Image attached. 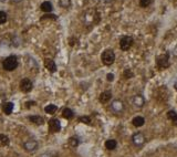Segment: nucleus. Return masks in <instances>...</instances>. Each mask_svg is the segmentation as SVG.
<instances>
[{
    "label": "nucleus",
    "mask_w": 177,
    "mask_h": 157,
    "mask_svg": "<svg viewBox=\"0 0 177 157\" xmlns=\"http://www.w3.org/2000/svg\"><path fill=\"white\" fill-rule=\"evenodd\" d=\"M153 3V0H140V6L142 8H146Z\"/></svg>",
    "instance_id": "nucleus-22"
},
{
    "label": "nucleus",
    "mask_w": 177,
    "mask_h": 157,
    "mask_svg": "<svg viewBox=\"0 0 177 157\" xmlns=\"http://www.w3.org/2000/svg\"><path fill=\"white\" fill-rule=\"evenodd\" d=\"M45 18H51V19H57V16L56 14H45L44 17L42 18V20L43 19H45Z\"/></svg>",
    "instance_id": "nucleus-28"
},
{
    "label": "nucleus",
    "mask_w": 177,
    "mask_h": 157,
    "mask_svg": "<svg viewBox=\"0 0 177 157\" xmlns=\"http://www.w3.org/2000/svg\"><path fill=\"white\" fill-rule=\"evenodd\" d=\"M14 103L12 102H7V103H5L3 105H2V111L5 112V114H11L12 113V111H14Z\"/></svg>",
    "instance_id": "nucleus-9"
},
{
    "label": "nucleus",
    "mask_w": 177,
    "mask_h": 157,
    "mask_svg": "<svg viewBox=\"0 0 177 157\" xmlns=\"http://www.w3.org/2000/svg\"><path fill=\"white\" fill-rule=\"evenodd\" d=\"M106 78H107V81H110V82H111V81H113L114 80V75L112 74V73H109V74L106 75Z\"/></svg>",
    "instance_id": "nucleus-29"
},
{
    "label": "nucleus",
    "mask_w": 177,
    "mask_h": 157,
    "mask_svg": "<svg viewBox=\"0 0 177 157\" xmlns=\"http://www.w3.org/2000/svg\"><path fill=\"white\" fill-rule=\"evenodd\" d=\"M44 111H45V113H48V114H54V113L58 111V107L56 106L54 104H49L48 106H45Z\"/></svg>",
    "instance_id": "nucleus-17"
},
{
    "label": "nucleus",
    "mask_w": 177,
    "mask_h": 157,
    "mask_svg": "<svg viewBox=\"0 0 177 157\" xmlns=\"http://www.w3.org/2000/svg\"><path fill=\"white\" fill-rule=\"evenodd\" d=\"M167 118L170 120L173 123H175L177 125V113L175 111H170V112L167 113Z\"/></svg>",
    "instance_id": "nucleus-19"
},
{
    "label": "nucleus",
    "mask_w": 177,
    "mask_h": 157,
    "mask_svg": "<svg viewBox=\"0 0 177 157\" xmlns=\"http://www.w3.org/2000/svg\"><path fill=\"white\" fill-rule=\"evenodd\" d=\"M132 141L136 146H142L143 144L145 143V136L143 135L142 133H136L132 137Z\"/></svg>",
    "instance_id": "nucleus-7"
},
{
    "label": "nucleus",
    "mask_w": 177,
    "mask_h": 157,
    "mask_svg": "<svg viewBox=\"0 0 177 157\" xmlns=\"http://www.w3.org/2000/svg\"><path fill=\"white\" fill-rule=\"evenodd\" d=\"M8 144H9V138H8V136L3 135V134H0V147L6 146Z\"/></svg>",
    "instance_id": "nucleus-20"
},
{
    "label": "nucleus",
    "mask_w": 177,
    "mask_h": 157,
    "mask_svg": "<svg viewBox=\"0 0 177 157\" xmlns=\"http://www.w3.org/2000/svg\"><path fill=\"white\" fill-rule=\"evenodd\" d=\"M59 5L62 8H69L71 6V0H59Z\"/></svg>",
    "instance_id": "nucleus-21"
},
{
    "label": "nucleus",
    "mask_w": 177,
    "mask_h": 157,
    "mask_svg": "<svg viewBox=\"0 0 177 157\" xmlns=\"http://www.w3.org/2000/svg\"><path fill=\"white\" fill-rule=\"evenodd\" d=\"M132 123H133V125H134L135 127H141V126H143L145 124V120L142 116H136V117L133 118Z\"/></svg>",
    "instance_id": "nucleus-13"
},
{
    "label": "nucleus",
    "mask_w": 177,
    "mask_h": 157,
    "mask_svg": "<svg viewBox=\"0 0 177 157\" xmlns=\"http://www.w3.org/2000/svg\"><path fill=\"white\" fill-rule=\"evenodd\" d=\"M7 21V14L3 12V11H0V23H5Z\"/></svg>",
    "instance_id": "nucleus-26"
},
{
    "label": "nucleus",
    "mask_w": 177,
    "mask_h": 157,
    "mask_svg": "<svg viewBox=\"0 0 177 157\" xmlns=\"http://www.w3.org/2000/svg\"><path fill=\"white\" fill-rule=\"evenodd\" d=\"M123 75H124V78H133L134 74H133V72L131 71L130 69H126V70L124 71V74H123Z\"/></svg>",
    "instance_id": "nucleus-27"
},
{
    "label": "nucleus",
    "mask_w": 177,
    "mask_h": 157,
    "mask_svg": "<svg viewBox=\"0 0 177 157\" xmlns=\"http://www.w3.org/2000/svg\"><path fill=\"white\" fill-rule=\"evenodd\" d=\"M79 121L84 123V124H91V118H90L89 116H81V117L79 118Z\"/></svg>",
    "instance_id": "nucleus-24"
},
{
    "label": "nucleus",
    "mask_w": 177,
    "mask_h": 157,
    "mask_svg": "<svg viewBox=\"0 0 177 157\" xmlns=\"http://www.w3.org/2000/svg\"><path fill=\"white\" fill-rule=\"evenodd\" d=\"M49 129L51 133H57L61 129V124L57 118H51L49 121Z\"/></svg>",
    "instance_id": "nucleus-6"
},
{
    "label": "nucleus",
    "mask_w": 177,
    "mask_h": 157,
    "mask_svg": "<svg viewBox=\"0 0 177 157\" xmlns=\"http://www.w3.org/2000/svg\"><path fill=\"white\" fill-rule=\"evenodd\" d=\"M26 104H27V107H30L32 104H35V102H27Z\"/></svg>",
    "instance_id": "nucleus-31"
},
{
    "label": "nucleus",
    "mask_w": 177,
    "mask_h": 157,
    "mask_svg": "<svg viewBox=\"0 0 177 157\" xmlns=\"http://www.w3.org/2000/svg\"><path fill=\"white\" fill-rule=\"evenodd\" d=\"M52 3L50 2V1H44L41 3V10H42L43 12H45V14H48V12H51L52 11Z\"/></svg>",
    "instance_id": "nucleus-12"
},
{
    "label": "nucleus",
    "mask_w": 177,
    "mask_h": 157,
    "mask_svg": "<svg viewBox=\"0 0 177 157\" xmlns=\"http://www.w3.org/2000/svg\"><path fill=\"white\" fill-rule=\"evenodd\" d=\"M32 86H33V84L29 78H22L21 82H20V90L24 93L30 92L32 90Z\"/></svg>",
    "instance_id": "nucleus-5"
},
{
    "label": "nucleus",
    "mask_w": 177,
    "mask_h": 157,
    "mask_svg": "<svg viewBox=\"0 0 177 157\" xmlns=\"http://www.w3.org/2000/svg\"><path fill=\"white\" fill-rule=\"evenodd\" d=\"M111 97H112V93L110 92V91H105V92H103L100 95L99 100L101 103H107L109 101L111 100Z\"/></svg>",
    "instance_id": "nucleus-11"
},
{
    "label": "nucleus",
    "mask_w": 177,
    "mask_h": 157,
    "mask_svg": "<svg viewBox=\"0 0 177 157\" xmlns=\"http://www.w3.org/2000/svg\"><path fill=\"white\" fill-rule=\"evenodd\" d=\"M133 104H134L135 106H138V107L143 106V104H144L143 96L142 95H135L134 99H133Z\"/></svg>",
    "instance_id": "nucleus-14"
},
{
    "label": "nucleus",
    "mask_w": 177,
    "mask_h": 157,
    "mask_svg": "<svg viewBox=\"0 0 177 157\" xmlns=\"http://www.w3.org/2000/svg\"><path fill=\"white\" fill-rule=\"evenodd\" d=\"M134 43V40L132 37H128V36H124L121 38L120 40V48L122 51H127L130 50V48L133 45Z\"/></svg>",
    "instance_id": "nucleus-4"
},
{
    "label": "nucleus",
    "mask_w": 177,
    "mask_h": 157,
    "mask_svg": "<svg viewBox=\"0 0 177 157\" xmlns=\"http://www.w3.org/2000/svg\"><path fill=\"white\" fill-rule=\"evenodd\" d=\"M105 147L109 150H113L116 148V141L115 139H109L105 142Z\"/></svg>",
    "instance_id": "nucleus-15"
},
{
    "label": "nucleus",
    "mask_w": 177,
    "mask_h": 157,
    "mask_svg": "<svg viewBox=\"0 0 177 157\" xmlns=\"http://www.w3.org/2000/svg\"><path fill=\"white\" fill-rule=\"evenodd\" d=\"M73 111L70 110V108H64L63 112H62V116H63L64 118H66V120H71L72 117H73Z\"/></svg>",
    "instance_id": "nucleus-18"
},
{
    "label": "nucleus",
    "mask_w": 177,
    "mask_h": 157,
    "mask_svg": "<svg viewBox=\"0 0 177 157\" xmlns=\"http://www.w3.org/2000/svg\"><path fill=\"white\" fill-rule=\"evenodd\" d=\"M75 41H78L75 38H73V39L71 38V39H70V45H71V47H73V45L75 44Z\"/></svg>",
    "instance_id": "nucleus-30"
},
{
    "label": "nucleus",
    "mask_w": 177,
    "mask_h": 157,
    "mask_svg": "<svg viewBox=\"0 0 177 157\" xmlns=\"http://www.w3.org/2000/svg\"><path fill=\"white\" fill-rule=\"evenodd\" d=\"M101 59H102V62H103L105 65L113 64L114 61H115V53L113 52V50L107 49V50H105L103 53H102Z\"/></svg>",
    "instance_id": "nucleus-2"
},
{
    "label": "nucleus",
    "mask_w": 177,
    "mask_h": 157,
    "mask_svg": "<svg viewBox=\"0 0 177 157\" xmlns=\"http://www.w3.org/2000/svg\"><path fill=\"white\" fill-rule=\"evenodd\" d=\"M156 65L163 70V69H166L170 66V55L168 53H164V54H161L156 58Z\"/></svg>",
    "instance_id": "nucleus-3"
},
{
    "label": "nucleus",
    "mask_w": 177,
    "mask_h": 157,
    "mask_svg": "<svg viewBox=\"0 0 177 157\" xmlns=\"http://www.w3.org/2000/svg\"><path fill=\"white\" fill-rule=\"evenodd\" d=\"M111 108L113 110L115 113H120L121 111L123 110V103L119 100L114 101L113 103H112V105H111Z\"/></svg>",
    "instance_id": "nucleus-10"
},
{
    "label": "nucleus",
    "mask_w": 177,
    "mask_h": 157,
    "mask_svg": "<svg viewBox=\"0 0 177 157\" xmlns=\"http://www.w3.org/2000/svg\"><path fill=\"white\" fill-rule=\"evenodd\" d=\"M173 54H174L175 57H177V47L175 48V49H174V51H173Z\"/></svg>",
    "instance_id": "nucleus-32"
},
{
    "label": "nucleus",
    "mask_w": 177,
    "mask_h": 157,
    "mask_svg": "<svg viewBox=\"0 0 177 157\" xmlns=\"http://www.w3.org/2000/svg\"><path fill=\"white\" fill-rule=\"evenodd\" d=\"M69 143H70L71 146L77 147L79 145V141H78V138H75V137H71L70 139H69Z\"/></svg>",
    "instance_id": "nucleus-25"
},
{
    "label": "nucleus",
    "mask_w": 177,
    "mask_h": 157,
    "mask_svg": "<svg viewBox=\"0 0 177 157\" xmlns=\"http://www.w3.org/2000/svg\"><path fill=\"white\" fill-rule=\"evenodd\" d=\"M44 65H45V68H47L51 73H53V72L57 71V65H56V62H54L53 60H51V59H45V61H44Z\"/></svg>",
    "instance_id": "nucleus-8"
},
{
    "label": "nucleus",
    "mask_w": 177,
    "mask_h": 157,
    "mask_svg": "<svg viewBox=\"0 0 177 157\" xmlns=\"http://www.w3.org/2000/svg\"><path fill=\"white\" fill-rule=\"evenodd\" d=\"M30 121L32 122V123H35V124H37V125H42L43 123H44L42 117L41 116H37V115L30 116Z\"/></svg>",
    "instance_id": "nucleus-16"
},
{
    "label": "nucleus",
    "mask_w": 177,
    "mask_h": 157,
    "mask_svg": "<svg viewBox=\"0 0 177 157\" xmlns=\"http://www.w3.org/2000/svg\"><path fill=\"white\" fill-rule=\"evenodd\" d=\"M24 147H26V150H33L37 147V143L35 142H29V143L24 144Z\"/></svg>",
    "instance_id": "nucleus-23"
},
{
    "label": "nucleus",
    "mask_w": 177,
    "mask_h": 157,
    "mask_svg": "<svg viewBox=\"0 0 177 157\" xmlns=\"http://www.w3.org/2000/svg\"><path fill=\"white\" fill-rule=\"evenodd\" d=\"M2 66L6 71H14V69H17L18 66V60L14 55H10V57L6 58L2 62Z\"/></svg>",
    "instance_id": "nucleus-1"
}]
</instances>
